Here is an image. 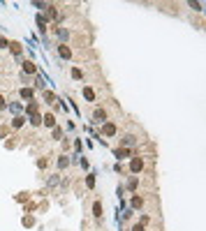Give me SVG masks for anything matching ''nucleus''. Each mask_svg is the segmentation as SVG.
Wrapping results in <instances>:
<instances>
[{
    "label": "nucleus",
    "mask_w": 206,
    "mask_h": 231,
    "mask_svg": "<svg viewBox=\"0 0 206 231\" xmlns=\"http://www.w3.org/2000/svg\"><path fill=\"white\" fill-rule=\"evenodd\" d=\"M141 169H144V160L141 157H134L132 164H130V171H132V173H139Z\"/></svg>",
    "instance_id": "obj_1"
},
{
    "label": "nucleus",
    "mask_w": 206,
    "mask_h": 231,
    "mask_svg": "<svg viewBox=\"0 0 206 231\" xmlns=\"http://www.w3.org/2000/svg\"><path fill=\"white\" fill-rule=\"evenodd\" d=\"M42 9L47 12V16H49V19H60V14L56 12V7H53V5H44Z\"/></svg>",
    "instance_id": "obj_2"
},
{
    "label": "nucleus",
    "mask_w": 206,
    "mask_h": 231,
    "mask_svg": "<svg viewBox=\"0 0 206 231\" xmlns=\"http://www.w3.org/2000/svg\"><path fill=\"white\" fill-rule=\"evenodd\" d=\"M93 118H95V123H104L107 120V111L104 109H95L93 111Z\"/></svg>",
    "instance_id": "obj_3"
},
{
    "label": "nucleus",
    "mask_w": 206,
    "mask_h": 231,
    "mask_svg": "<svg viewBox=\"0 0 206 231\" xmlns=\"http://www.w3.org/2000/svg\"><path fill=\"white\" fill-rule=\"evenodd\" d=\"M102 130H104L107 137H114V134H116V125H114V123H104V127H102Z\"/></svg>",
    "instance_id": "obj_4"
},
{
    "label": "nucleus",
    "mask_w": 206,
    "mask_h": 231,
    "mask_svg": "<svg viewBox=\"0 0 206 231\" xmlns=\"http://www.w3.org/2000/svg\"><path fill=\"white\" fill-rule=\"evenodd\" d=\"M123 146H137V137H132V134H127V137H123Z\"/></svg>",
    "instance_id": "obj_5"
},
{
    "label": "nucleus",
    "mask_w": 206,
    "mask_h": 231,
    "mask_svg": "<svg viewBox=\"0 0 206 231\" xmlns=\"http://www.w3.org/2000/svg\"><path fill=\"white\" fill-rule=\"evenodd\" d=\"M130 155H132V150H127V148H118V150H116V157H118V160L130 157Z\"/></svg>",
    "instance_id": "obj_6"
},
{
    "label": "nucleus",
    "mask_w": 206,
    "mask_h": 231,
    "mask_svg": "<svg viewBox=\"0 0 206 231\" xmlns=\"http://www.w3.org/2000/svg\"><path fill=\"white\" fill-rule=\"evenodd\" d=\"M42 123H44L47 127H53V125H56V118H53V116H44V118H42Z\"/></svg>",
    "instance_id": "obj_7"
},
{
    "label": "nucleus",
    "mask_w": 206,
    "mask_h": 231,
    "mask_svg": "<svg viewBox=\"0 0 206 231\" xmlns=\"http://www.w3.org/2000/svg\"><path fill=\"white\" fill-rule=\"evenodd\" d=\"M23 72H28V74H35V65H32L30 60H26V63H23Z\"/></svg>",
    "instance_id": "obj_8"
},
{
    "label": "nucleus",
    "mask_w": 206,
    "mask_h": 231,
    "mask_svg": "<svg viewBox=\"0 0 206 231\" xmlns=\"http://www.w3.org/2000/svg\"><path fill=\"white\" fill-rule=\"evenodd\" d=\"M58 53H60L63 58H69V56H72V53H69V49L65 46V44H60V46H58Z\"/></svg>",
    "instance_id": "obj_9"
},
{
    "label": "nucleus",
    "mask_w": 206,
    "mask_h": 231,
    "mask_svg": "<svg viewBox=\"0 0 206 231\" xmlns=\"http://www.w3.org/2000/svg\"><path fill=\"white\" fill-rule=\"evenodd\" d=\"M84 97H86L88 102H93V100H95V93H93L90 88H84Z\"/></svg>",
    "instance_id": "obj_10"
},
{
    "label": "nucleus",
    "mask_w": 206,
    "mask_h": 231,
    "mask_svg": "<svg viewBox=\"0 0 206 231\" xmlns=\"http://www.w3.org/2000/svg\"><path fill=\"white\" fill-rule=\"evenodd\" d=\"M93 215H95V217L102 215V204H100V201H95V206H93Z\"/></svg>",
    "instance_id": "obj_11"
},
{
    "label": "nucleus",
    "mask_w": 206,
    "mask_h": 231,
    "mask_svg": "<svg viewBox=\"0 0 206 231\" xmlns=\"http://www.w3.org/2000/svg\"><path fill=\"white\" fill-rule=\"evenodd\" d=\"M21 97L23 100H32V90L30 88H21Z\"/></svg>",
    "instance_id": "obj_12"
},
{
    "label": "nucleus",
    "mask_w": 206,
    "mask_h": 231,
    "mask_svg": "<svg viewBox=\"0 0 206 231\" xmlns=\"http://www.w3.org/2000/svg\"><path fill=\"white\" fill-rule=\"evenodd\" d=\"M30 125H35V127H37V125H42V118H39L37 113H32V116H30Z\"/></svg>",
    "instance_id": "obj_13"
},
{
    "label": "nucleus",
    "mask_w": 206,
    "mask_h": 231,
    "mask_svg": "<svg viewBox=\"0 0 206 231\" xmlns=\"http://www.w3.org/2000/svg\"><path fill=\"white\" fill-rule=\"evenodd\" d=\"M141 204H144L141 196H132V208H141Z\"/></svg>",
    "instance_id": "obj_14"
},
{
    "label": "nucleus",
    "mask_w": 206,
    "mask_h": 231,
    "mask_svg": "<svg viewBox=\"0 0 206 231\" xmlns=\"http://www.w3.org/2000/svg\"><path fill=\"white\" fill-rule=\"evenodd\" d=\"M72 79H77V81L84 79V74H81V69H79V67H74V69H72Z\"/></svg>",
    "instance_id": "obj_15"
},
{
    "label": "nucleus",
    "mask_w": 206,
    "mask_h": 231,
    "mask_svg": "<svg viewBox=\"0 0 206 231\" xmlns=\"http://www.w3.org/2000/svg\"><path fill=\"white\" fill-rule=\"evenodd\" d=\"M44 100H47L49 104H53V102H56V95H53V93H47V90H44Z\"/></svg>",
    "instance_id": "obj_16"
},
{
    "label": "nucleus",
    "mask_w": 206,
    "mask_h": 231,
    "mask_svg": "<svg viewBox=\"0 0 206 231\" xmlns=\"http://www.w3.org/2000/svg\"><path fill=\"white\" fill-rule=\"evenodd\" d=\"M9 49H12V51L16 53V56L21 53V44H19V42H12V44H9Z\"/></svg>",
    "instance_id": "obj_17"
},
{
    "label": "nucleus",
    "mask_w": 206,
    "mask_h": 231,
    "mask_svg": "<svg viewBox=\"0 0 206 231\" xmlns=\"http://www.w3.org/2000/svg\"><path fill=\"white\" fill-rule=\"evenodd\" d=\"M137 185H139V180L134 178V176H132L130 180H127V187H130V189H137Z\"/></svg>",
    "instance_id": "obj_18"
},
{
    "label": "nucleus",
    "mask_w": 206,
    "mask_h": 231,
    "mask_svg": "<svg viewBox=\"0 0 206 231\" xmlns=\"http://www.w3.org/2000/svg\"><path fill=\"white\" fill-rule=\"evenodd\" d=\"M58 37H60V39H63V42H65V39H67V37H69V32L65 30V28H58Z\"/></svg>",
    "instance_id": "obj_19"
},
{
    "label": "nucleus",
    "mask_w": 206,
    "mask_h": 231,
    "mask_svg": "<svg viewBox=\"0 0 206 231\" xmlns=\"http://www.w3.org/2000/svg\"><path fill=\"white\" fill-rule=\"evenodd\" d=\"M37 26H39V30H47V23H44V16H37Z\"/></svg>",
    "instance_id": "obj_20"
},
{
    "label": "nucleus",
    "mask_w": 206,
    "mask_h": 231,
    "mask_svg": "<svg viewBox=\"0 0 206 231\" xmlns=\"http://www.w3.org/2000/svg\"><path fill=\"white\" fill-rule=\"evenodd\" d=\"M28 113H37V104H35V102H30V104H28Z\"/></svg>",
    "instance_id": "obj_21"
},
{
    "label": "nucleus",
    "mask_w": 206,
    "mask_h": 231,
    "mask_svg": "<svg viewBox=\"0 0 206 231\" xmlns=\"http://www.w3.org/2000/svg\"><path fill=\"white\" fill-rule=\"evenodd\" d=\"M86 185H88V187H95V178H93V176H88V178H86Z\"/></svg>",
    "instance_id": "obj_22"
},
{
    "label": "nucleus",
    "mask_w": 206,
    "mask_h": 231,
    "mask_svg": "<svg viewBox=\"0 0 206 231\" xmlns=\"http://www.w3.org/2000/svg\"><path fill=\"white\" fill-rule=\"evenodd\" d=\"M35 86H37V88H44V79H42V76H37V79H35Z\"/></svg>",
    "instance_id": "obj_23"
},
{
    "label": "nucleus",
    "mask_w": 206,
    "mask_h": 231,
    "mask_svg": "<svg viewBox=\"0 0 206 231\" xmlns=\"http://www.w3.org/2000/svg\"><path fill=\"white\" fill-rule=\"evenodd\" d=\"M12 125H14V127H21V125H23V118H14V120H12Z\"/></svg>",
    "instance_id": "obj_24"
},
{
    "label": "nucleus",
    "mask_w": 206,
    "mask_h": 231,
    "mask_svg": "<svg viewBox=\"0 0 206 231\" xmlns=\"http://www.w3.org/2000/svg\"><path fill=\"white\" fill-rule=\"evenodd\" d=\"M69 164V160H67V155H65V157H60V162H58V167H67Z\"/></svg>",
    "instance_id": "obj_25"
},
{
    "label": "nucleus",
    "mask_w": 206,
    "mask_h": 231,
    "mask_svg": "<svg viewBox=\"0 0 206 231\" xmlns=\"http://www.w3.org/2000/svg\"><path fill=\"white\" fill-rule=\"evenodd\" d=\"M190 7H192V9H197V12H201V2H190Z\"/></svg>",
    "instance_id": "obj_26"
},
{
    "label": "nucleus",
    "mask_w": 206,
    "mask_h": 231,
    "mask_svg": "<svg viewBox=\"0 0 206 231\" xmlns=\"http://www.w3.org/2000/svg\"><path fill=\"white\" fill-rule=\"evenodd\" d=\"M132 231H144V224H134V226H132Z\"/></svg>",
    "instance_id": "obj_27"
},
{
    "label": "nucleus",
    "mask_w": 206,
    "mask_h": 231,
    "mask_svg": "<svg viewBox=\"0 0 206 231\" xmlns=\"http://www.w3.org/2000/svg\"><path fill=\"white\" fill-rule=\"evenodd\" d=\"M5 106H7V104H5V97L0 95V109H5Z\"/></svg>",
    "instance_id": "obj_28"
}]
</instances>
